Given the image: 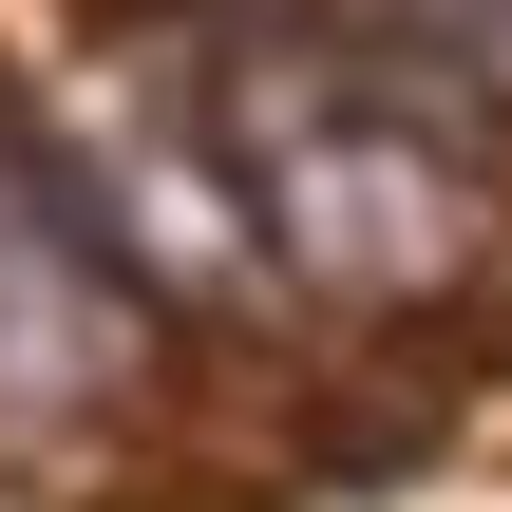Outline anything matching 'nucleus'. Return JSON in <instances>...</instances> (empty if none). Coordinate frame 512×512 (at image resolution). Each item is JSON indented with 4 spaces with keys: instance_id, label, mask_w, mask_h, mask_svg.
Returning a JSON list of instances; mask_svg holds the SVG:
<instances>
[{
    "instance_id": "1",
    "label": "nucleus",
    "mask_w": 512,
    "mask_h": 512,
    "mask_svg": "<svg viewBox=\"0 0 512 512\" xmlns=\"http://www.w3.org/2000/svg\"><path fill=\"white\" fill-rule=\"evenodd\" d=\"M475 76H418V57H361V38H285L228 76V209L285 285L323 304H399L437 266H475V152H456Z\"/></svg>"
},
{
    "instance_id": "3",
    "label": "nucleus",
    "mask_w": 512,
    "mask_h": 512,
    "mask_svg": "<svg viewBox=\"0 0 512 512\" xmlns=\"http://www.w3.org/2000/svg\"><path fill=\"white\" fill-rule=\"evenodd\" d=\"M418 38H456V57L512 95V0H418Z\"/></svg>"
},
{
    "instance_id": "2",
    "label": "nucleus",
    "mask_w": 512,
    "mask_h": 512,
    "mask_svg": "<svg viewBox=\"0 0 512 512\" xmlns=\"http://www.w3.org/2000/svg\"><path fill=\"white\" fill-rule=\"evenodd\" d=\"M133 323H152V247H133V209H114L38 114H0V418L95 399Z\"/></svg>"
}]
</instances>
